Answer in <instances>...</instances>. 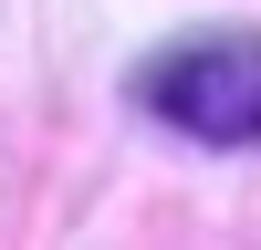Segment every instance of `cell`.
Instances as JSON below:
<instances>
[{
    "instance_id": "6da1fadb",
    "label": "cell",
    "mask_w": 261,
    "mask_h": 250,
    "mask_svg": "<svg viewBox=\"0 0 261 250\" xmlns=\"http://www.w3.org/2000/svg\"><path fill=\"white\" fill-rule=\"evenodd\" d=\"M136 104L199 146H261V32H199L136 73Z\"/></svg>"
}]
</instances>
